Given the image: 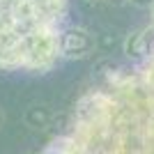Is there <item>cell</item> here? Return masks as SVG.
<instances>
[{
	"mask_svg": "<svg viewBox=\"0 0 154 154\" xmlns=\"http://www.w3.org/2000/svg\"><path fill=\"white\" fill-rule=\"evenodd\" d=\"M44 154H154V51L99 78Z\"/></svg>",
	"mask_w": 154,
	"mask_h": 154,
	"instance_id": "obj_1",
	"label": "cell"
},
{
	"mask_svg": "<svg viewBox=\"0 0 154 154\" xmlns=\"http://www.w3.org/2000/svg\"><path fill=\"white\" fill-rule=\"evenodd\" d=\"M69 0H0V71L46 74L62 60Z\"/></svg>",
	"mask_w": 154,
	"mask_h": 154,
	"instance_id": "obj_2",
	"label": "cell"
},
{
	"mask_svg": "<svg viewBox=\"0 0 154 154\" xmlns=\"http://www.w3.org/2000/svg\"><path fill=\"white\" fill-rule=\"evenodd\" d=\"M62 58L64 60H83L94 51V37L90 30L81 26H71L62 35Z\"/></svg>",
	"mask_w": 154,
	"mask_h": 154,
	"instance_id": "obj_3",
	"label": "cell"
},
{
	"mask_svg": "<svg viewBox=\"0 0 154 154\" xmlns=\"http://www.w3.org/2000/svg\"><path fill=\"white\" fill-rule=\"evenodd\" d=\"M48 120H51V110L46 108V106H30L26 113V122L30 124V127H46L48 124Z\"/></svg>",
	"mask_w": 154,
	"mask_h": 154,
	"instance_id": "obj_4",
	"label": "cell"
},
{
	"mask_svg": "<svg viewBox=\"0 0 154 154\" xmlns=\"http://www.w3.org/2000/svg\"><path fill=\"white\" fill-rule=\"evenodd\" d=\"M127 2H131L136 7H152L154 5V0H127Z\"/></svg>",
	"mask_w": 154,
	"mask_h": 154,
	"instance_id": "obj_5",
	"label": "cell"
},
{
	"mask_svg": "<svg viewBox=\"0 0 154 154\" xmlns=\"http://www.w3.org/2000/svg\"><path fill=\"white\" fill-rule=\"evenodd\" d=\"M110 5H124V2H127V0H108Z\"/></svg>",
	"mask_w": 154,
	"mask_h": 154,
	"instance_id": "obj_6",
	"label": "cell"
},
{
	"mask_svg": "<svg viewBox=\"0 0 154 154\" xmlns=\"http://www.w3.org/2000/svg\"><path fill=\"white\" fill-rule=\"evenodd\" d=\"M149 21H152V26H154V5L149 7Z\"/></svg>",
	"mask_w": 154,
	"mask_h": 154,
	"instance_id": "obj_7",
	"label": "cell"
},
{
	"mask_svg": "<svg viewBox=\"0 0 154 154\" xmlns=\"http://www.w3.org/2000/svg\"><path fill=\"white\" fill-rule=\"evenodd\" d=\"M2 122H5V113H2V108H0V127H2Z\"/></svg>",
	"mask_w": 154,
	"mask_h": 154,
	"instance_id": "obj_8",
	"label": "cell"
},
{
	"mask_svg": "<svg viewBox=\"0 0 154 154\" xmlns=\"http://www.w3.org/2000/svg\"><path fill=\"white\" fill-rule=\"evenodd\" d=\"M88 2H94V0H88Z\"/></svg>",
	"mask_w": 154,
	"mask_h": 154,
	"instance_id": "obj_9",
	"label": "cell"
}]
</instances>
